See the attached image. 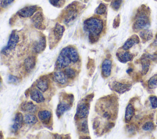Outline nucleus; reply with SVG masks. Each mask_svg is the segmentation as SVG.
Returning <instances> with one entry per match:
<instances>
[{
    "label": "nucleus",
    "instance_id": "1",
    "mask_svg": "<svg viewBox=\"0 0 157 139\" xmlns=\"http://www.w3.org/2000/svg\"><path fill=\"white\" fill-rule=\"evenodd\" d=\"M83 28L88 33L91 41L95 42L98 39L103 29V23L97 18H90L83 23Z\"/></svg>",
    "mask_w": 157,
    "mask_h": 139
},
{
    "label": "nucleus",
    "instance_id": "2",
    "mask_svg": "<svg viewBox=\"0 0 157 139\" xmlns=\"http://www.w3.org/2000/svg\"><path fill=\"white\" fill-rule=\"evenodd\" d=\"M71 63V61L69 58L67 51V47L64 48L60 52L56 62V66L57 69H61L63 68H66Z\"/></svg>",
    "mask_w": 157,
    "mask_h": 139
},
{
    "label": "nucleus",
    "instance_id": "3",
    "mask_svg": "<svg viewBox=\"0 0 157 139\" xmlns=\"http://www.w3.org/2000/svg\"><path fill=\"white\" fill-rule=\"evenodd\" d=\"M19 40V37L15 31H13L10 34L9 41L7 45L2 50V53L4 54H7L9 51L13 50Z\"/></svg>",
    "mask_w": 157,
    "mask_h": 139
},
{
    "label": "nucleus",
    "instance_id": "4",
    "mask_svg": "<svg viewBox=\"0 0 157 139\" xmlns=\"http://www.w3.org/2000/svg\"><path fill=\"white\" fill-rule=\"evenodd\" d=\"M77 16V10L73 5H70L67 7L66 14L64 18V23L69 24L72 23Z\"/></svg>",
    "mask_w": 157,
    "mask_h": 139
},
{
    "label": "nucleus",
    "instance_id": "5",
    "mask_svg": "<svg viewBox=\"0 0 157 139\" xmlns=\"http://www.w3.org/2000/svg\"><path fill=\"white\" fill-rule=\"evenodd\" d=\"M89 113V105L86 103H80L77 108L75 116L78 119L86 118Z\"/></svg>",
    "mask_w": 157,
    "mask_h": 139
},
{
    "label": "nucleus",
    "instance_id": "6",
    "mask_svg": "<svg viewBox=\"0 0 157 139\" xmlns=\"http://www.w3.org/2000/svg\"><path fill=\"white\" fill-rule=\"evenodd\" d=\"M37 6H26L20 10L18 11L17 14L23 18H27L31 17L37 10Z\"/></svg>",
    "mask_w": 157,
    "mask_h": 139
},
{
    "label": "nucleus",
    "instance_id": "7",
    "mask_svg": "<svg viewBox=\"0 0 157 139\" xmlns=\"http://www.w3.org/2000/svg\"><path fill=\"white\" fill-rule=\"evenodd\" d=\"M31 21L36 28L42 29L45 28L44 24V17L41 12H37L33 15Z\"/></svg>",
    "mask_w": 157,
    "mask_h": 139
},
{
    "label": "nucleus",
    "instance_id": "8",
    "mask_svg": "<svg viewBox=\"0 0 157 139\" xmlns=\"http://www.w3.org/2000/svg\"><path fill=\"white\" fill-rule=\"evenodd\" d=\"M148 24L149 22L147 17L145 15H141L136 20L134 24V28L137 30L145 29L147 27Z\"/></svg>",
    "mask_w": 157,
    "mask_h": 139
},
{
    "label": "nucleus",
    "instance_id": "9",
    "mask_svg": "<svg viewBox=\"0 0 157 139\" xmlns=\"http://www.w3.org/2000/svg\"><path fill=\"white\" fill-rule=\"evenodd\" d=\"M23 121H24L22 114L21 113H17L13 119V122L12 126V130H13V132H17V130H18L21 128Z\"/></svg>",
    "mask_w": 157,
    "mask_h": 139
},
{
    "label": "nucleus",
    "instance_id": "10",
    "mask_svg": "<svg viewBox=\"0 0 157 139\" xmlns=\"http://www.w3.org/2000/svg\"><path fill=\"white\" fill-rule=\"evenodd\" d=\"M53 78L56 83L60 85H64L67 82V77L64 72L57 71L54 72Z\"/></svg>",
    "mask_w": 157,
    "mask_h": 139
},
{
    "label": "nucleus",
    "instance_id": "11",
    "mask_svg": "<svg viewBox=\"0 0 157 139\" xmlns=\"http://www.w3.org/2000/svg\"><path fill=\"white\" fill-rule=\"evenodd\" d=\"M31 99L37 103H41L44 102L45 98L41 91L37 89H33L30 92Z\"/></svg>",
    "mask_w": 157,
    "mask_h": 139
},
{
    "label": "nucleus",
    "instance_id": "12",
    "mask_svg": "<svg viewBox=\"0 0 157 139\" xmlns=\"http://www.w3.org/2000/svg\"><path fill=\"white\" fill-rule=\"evenodd\" d=\"M46 40L45 37H41L36 42L34 43L33 50L37 53L42 52L45 48Z\"/></svg>",
    "mask_w": 157,
    "mask_h": 139
},
{
    "label": "nucleus",
    "instance_id": "13",
    "mask_svg": "<svg viewBox=\"0 0 157 139\" xmlns=\"http://www.w3.org/2000/svg\"><path fill=\"white\" fill-rule=\"evenodd\" d=\"M71 108V104L66 101H62L58 105L56 113L58 117H60L64 112Z\"/></svg>",
    "mask_w": 157,
    "mask_h": 139
},
{
    "label": "nucleus",
    "instance_id": "14",
    "mask_svg": "<svg viewBox=\"0 0 157 139\" xmlns=\"http://www.w3.org/2000/svg\"><path fill=\"white\" fill-rule=\"evenodd\" d=\"M112 62L110 60L106 59L102 64V73L104 77H108L111 73Z\"/></svg>",
    "mask_w": 157,
    "mask_h": 139
},
{
    "label": "nucleus",
    "instance_id": "15",
    "mask_svg": "<svg viewBox=\"0 0 157 139\" xmlns=\"http://www.w3.org/2000/svg\"><path fill=\"white\" fill-rule=\"evenodd\" d=\"M37 117L44 124H48L52 118V113L48 110H42L39 111Z\"/></svg>",
    "mask_w": 157,
    "mask_h": 139
},
{
    "label": "nucleus",
    "instance_id": "16",
    "mask_svg": "<svg viewBox=\"0 0 157 139\" xmlns=\"http://www.w3.org/2000/svg\"><path fill=\"white\" fill-rule=\"evenodd\" d=\"M64 30H65L64 27L63 25H61L59 23H56L55 24V27L53 29V34L55 39L56 40L58 41L61 39V38L63 36Z\"/></svg>",
    "mask_w": 157,
    "mask_h": 139
},
{
    "label": "nucleus",
    "instance_id": "17",
    "mask_svg": "<svg viewBox=\"0 0 157 139\" xmlns=\"http://www.w3.org/2000/svg\"><path fill=\"white\" fill-rule=\"evenodd\" d=\"M113 89L119 93H124L131 88V85L121 83L118 82H114L113 84Z\"/></svg>",
    "mask_w": 157,
    "mask_h": 139
},
{
    "label": "nucleus",
    "instance_id": "18",
    "mask_svg": "<svg viewBox=\"0 0 157 139\" xmlns=\"http://www.w3.org/2000/svg\"><path fill=\"white\" fill-rule=\"evenodd\" d=\"M21 108L23 111L28 112L29 113H34L37 110L36 105L33 103L32 102H24L21 107Z\"/></svg>",
    "mask_w": 157,
    "mask_h": 139
},
{
    "label": "nucleus",
    "instance_id": "19",
    "mask_svg": "<svg viewBox=\"0 0 157 139\" xmlns=\"http://www.w3.org/2000/svg\"><path fill=\"white\" fill-rule=\"evenodd\" d=\"M139 42V40L138 37L136 35H134L125 42L123 46V49H124V50H128L135 44Z\"/></svg>",
    "mask_w": 157,
    "mask_h": 139
},
{
    "label": "nucleus",
    "instance_id": "20",
    "mask_svg": "<svg viewBox=\"0 0 157 139\" xmlns=\"http://www.w3.org/2000/svg\"><path fill=\"white\" fill-rule=\"evenodd\" d=\"M67 51L69 58L72 62H77L79 59V55L77 50L72 47H67Z\"/></svg>",
    "mask_w": 157,
    "mask_h": 139
},
{
    "label": "nucleus",
    "instance_id": "21",
    "mask_svg": "<svg viewBox=\"0 0 157 139\" xmlns=\"http://www.w3.org/2000/svg\"><path fill=\"white\" fill-rule=\"evenodd\" d=\"M25 67L27 71L32 70L36 65V58L34 56H29L25 60Z\"/></svg>",
    "mask_w": 157,
    "mask_h": 139
},
{
    "label": "nucleus",
    "instance_id": "22",
    "mask_svg": "<svg viewBox=\"0 0 157 139\" xmlns=\"http://www.w3.org/2000/svg\"><path fill=\"white\" fill-rule=\"evenodd\" d=\"M36 87L41 92H45L48 88V82L47 79L40 78L39 79L36 84Z\"/></svg>",
    "mask_w": 157,
    "mask_h": 139
},
{
    "label": "nucleus",
    "instance_id": "23",
    "mask_svg": "<svg viewBox=\"0 0 157 139\" xmlns=\"http://www.w3.org/2000/svg\"><path fill=\"white\" fill-rule=\"evenodd\" d=\"M134 114V108L132 104L129 103L126 108L125 111V120L126 122L129 121Z\"/></svg>",
    "mask_w": 157,
    "mask_h": 139
},
{
    "label": "nucleus",
    "instance_id": "24",
    "mask_svg": "<svg viewBox=\"0 0 157 139\" xmlns=\"http://www.w3.org/2000/svg\"><path fill=\"white\" fill-rule=\"evenodd\" d=\"M23 121L26 124L30 125L34 124L38 121L37 118L36 117V116L29 113L25 115V116L23 117Z\"/></svg>",
    "mask_w": 157,
    "mask_h": 139
},
{
    "label": "nucleus",
    "instance_id": "25",
    "mask_svg": "<svg viewBox=\"0 0 157 139\" xmlns=\"http://www.w3.org/2000/svg\"><path fill=\"white\" fill-rule=\"evenodd\" d=\"M118 59L122 62H126L131 61L132 59V55L129 52H124L122 54H117Z\"/></svg>",
    "mask_w": 157,
    "mask_h": 139
},
{
    "label": "nucleus",
    "instance_id": "26",
    "mask_svg": "<svg viewBox=\"0 0 157 139\" xmlns=\"http://www.w3.org/2000/svg\"><path fill=\"white\" fill-rule=\"evenodd\" d=\"M150 60L147 58L146 57L142 58V73L143 74H145L149 69L150 66Z\"/></svg>",
    "mask_w": 157,
    "mask_h": 139
},
{
    "label": "nucleus",
    "instance_id": "27",
    "mask_svg": "<svg viewBox=\"0 0 157 139\" xmlns=\"http://www.w3.org/2000/svg\"><path fill=\"white\" fill-rule=\"evenodd\" d=\"M140 36L142 39H144L145 40H149L152 38L153 34L150 30L145 29L140 32Z\"/></svg>",
    "mask_w": 157,
    "mask_h": 139
},
{
    "label": "nucleus",
    "instance_id": "28",
    "mask_svg": "<svg viewBox=\"0 0 157 139\" xmlns=\"http://www.w3.org/2000/svg\"><path fill=\"white\" fill-rule=\"evenodd\" d=\"M64 72L67 78H74L76 75V70L71 67H66Z\"/></svg>",
    "mask_w": 157,
    "mask_h": 139
},
{
    "label": "nucleus",
    "instance_id": "29",
    "mask_svg": "<svg viewBox=\"0 0 157 139\" xmlns=\"http://www.w3.org/2000/svg\"><path fill=\"white\" fill-rule=\"evenodd\" d=\"M148 85L150 89L157 88V75H154L150 78L148 81Z\"/></svg>",
    "mask_w": 157,
    "mask_h": 139
},
{
    "label": "nucleus",
    "instance_id": "30",
    "mask_svg": "<svg viewBox=\"0 0 157 139\" xmlns=\"http://www.w3.org/2000/svg\"><path fill=\"white\" fill-rule=\"evenodd\" d=\"M106 9H107V7L104 4H100L98 7L96 8V10H95V12L97 13V14H99V15H102L104 14L105 11H106Z\"/></svg>",
    "mask_w": 157,
    "mask_h": 139
},
{
    "label": "nucleus",
    "instance_id": "31",
    "mask_svg": "<svg viewBox=\"0 0 157 139\" xmlns=\"http://www.w3.org/2000/svg\"><path fill=\"white\" fill-rule=\"evenodd\" d=\"M122 2V0H113L111 2V6L115 10H118Z\"/></svg>",
    "mask_w": 157,
    "mask_h": 139
},
{
    "label": "nucleus",
    "instance_id": "32",
    "mask_svg": "<svg viewBox=\"0 0 157 139\" xmlns=\"http://www.w3.org/2000/svg\"><path fill=\"white\" fill-rule=\"evenodd\" d=\"M153 128H154V124L152 122H147L142 126V129L144 130H147V131L151 130L152 129H153Z\"/></svg>",
    "mask_w": 157,
    "mask_h": 139
},
{
    "label": "nucleus",
    "instance_id": "33",
    "mask_svg": "<svg viewBox=\"0 0 157 139\" xmlns=\"http://www.w3.org/2000/svg\"><path fill=\"white\" fill-rule=\"evenodd\" d=\"M149 100L151 103V106L153 108H157V97L156 96H150Z\"/></svg>",
    "mask_w": 157,
    "mask_h": 139
},
{
    "label": "nucleus",
    "instance_id": "34",
    "mask_svg": "<svg viewBox=\"0 0 157 139\" xmlns=\"http://www.w3.org/2000/svg\"><path fill=\"white\" fill-rule=\"evenodd\" d=\"M80 130L83 133H87L88 132V124L86 120L83 121L80 126Z\"/></svg>",
    "mask_w": 157,
    "mask_h": 139
},
{
    "label": "nucleus",
    "instance_id": "35",
    "mask_svg": "<svg viewBox=\"0 0 157 139\" xmlns=\"http://www.w3.org/2000/svg\"><path fill=\"white\" fill-rule=\"evenodd\" d=\"M50 4L56 7H60L64 3L63 0H49Z\"/></svg>",
    "mask_w": 157,
    "mask_h": 139
},
{
    "label": "nucleus",
    "instance_id": "36",
    "mask_svg": "<svg viewBox=\"0 0 157 139\" xmlns=\"http://www.w3.org/2000/svg\"><path fill=\"white\" fill-rule=\"evenodd\" d=\"M13 0H1V7L5 8L13 2Z\"/></svg>",
    "mask_w": 157,
    "mask_h": 139
},
{
    "label": "nucleus",
    "instance_id": "37",
    "mask_svg": "<svg viewBox=\"0 0 157 139\" xmlns=\"http://www.w3.org/2000/svg\"><path fill=\"white\" fill-rule=\"evenodd\" d=\"M18 78L13 75H9L8 77V81L10 83H17L18 82Z\"/></svg>",
    "mask_w": 157,
    "mask_h": 139
},
{
    "label": "nucleus",
    "instance_id": "38",
    "mask_svg": "<svg viewBox=\"0 0 157 139\" xmlns=\"http://www.w3.org/2000/svg\"><path fill=\"white\" fill-rule=\"evenodd\" d=\"M153 45L157 47V34H156V37H155V40H154V42H153Z\"/></svg>",
    "mask_w": 157,
    "mask_h": 139
},
{
    "label": "nucleus",
    "instance_id": "39",
    "mask_svg": "<svg viewBox=\"0 0 157 139\" xmlns=\"http://www.w3.org/2000/svg\"><path fill=\"white\" fill-rule=\"evenodd\" d=\"M2 138V133L0 132V138Z\"/></svg>",
    "mask_w": 157,
    "mask_h": 139
},
{
    "label": "nucleus",
    "instance_id": "40",
    "mask_svg": "<svg viewBox=\"0 0 157 139\" xmlns=\"http://www.w3.org/2000/svg\"><path fill=\"white\" fill-rule=\"evenodd\" d=\"M1 80H0V88H1Z\"/></svg>",
    "mask_w": 157,
    "mask_h": 139
}]
</instances>
